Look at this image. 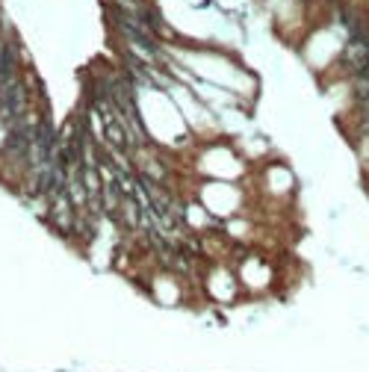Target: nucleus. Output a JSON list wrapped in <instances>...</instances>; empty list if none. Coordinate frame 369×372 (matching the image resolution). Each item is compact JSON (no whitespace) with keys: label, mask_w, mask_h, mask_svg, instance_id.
I'll use <instances>...</instances> for the list:
<instances>
[{"label":"nucleus","mask_w":369,"mask_h":372,"mask_svg":"<svg viewBox=\"0 0 369 372\" xmlns=\"http://www.w3.org/2000/svg\"><path fill=\"white\" fill-rule=\"evenodd\" d=\"M3 112H6L12 121H18V118L27 112V95H24V86H21L15 77H9V80L3 83Z\"/></svg>","instance_id":"f257e3e1"}]
</instances>
